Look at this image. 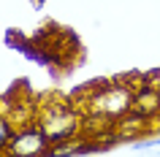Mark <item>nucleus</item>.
Here are the masks:
<instances>
[{"instance_id": "obj_1", "label": "nucleus", "mask_w": 160, "mask_h": 157, "mask_svg": "<svg viewBox=\"0 0 160 157\" xmlns=\"http://www.w3.org/2000/svg\"><path fill=\"white\" fill-rule=\"evenodd\" d=\"M35 122L43 127L52 146H57V144H68V141H76V135H82L84 111L71 98H41Z\"/></svg>"}, {"instance_id": "obj_2", "label": "nucleus", "mask_w": 160, "mask_h": 157, "mask_svg": "<svg viewBox=\"0 0 160 157\" xmlns=\"http://www.w3.org/2000/svg\"><path fill=\"white\" fill-rule=\"evenodd\" d=\"M49 138H46V133L38 122H30L25 127H17L14 133V138L11 144L6 146V155H17V157H35V155H49Z\"/></svg>"}, {"instance_id": "obj_3", "label": "nucleus", "mask_w": 160, "mask_h": 157, "mask_svg": "<svg viewBox=\"0 0 160 157\" xmlns=\"http://www.w3.org/2000/svg\"><path fill=\"white\" fill-rule=\"evenodd\" d=\"M130 111H136V114H141V116H149V119H158L160 116V90L152 87L144 79L136 87V98H133V108Z\"/></svg>"}, {"instance_id": "obj_4", "label": "nucleus", "mask_w": 160, "mask_h": 157, "mask_svg": "<svg viewBox=\"0 0 160 157\" xmlns=\"http://www.w3.org/2000/svg\"><path fill=\"white\" fill-rule=\"evenodd\" d=\"M14 133H17L14 122H11L8 116H3V114H0V155H6V146L11 144V138H14Z\"/></svg>"}, {"instance_id": "obj_5", "label": "nucleus", "mask_w": 160, "mask_h": 157, "mask_svg": "<svg viewBox=\"0 0 160 157\" xmlns=\"http://www.w3.org/2000/svg\"><path fill=\"white\" fill-rule=\"evenodd\" d=\"M136 152H147V149H160V135L158 138H144V141H133Z\"/></svg>"}, {"instance_id": "obj_6", "label": "nucleus", "mask_w": 160, "mask_h": 157, "mask_svg": "<svg viewBox=\"0 0 160 157\" xmlns=\"http://www.w3.org/2000/svg\"><path fill=\"white\" fill-rule=\"evenodd\" d=\"M30 3H33L35 8H41V6H43V3H46V0H30Z\"/></svg>"}]
</instances>
